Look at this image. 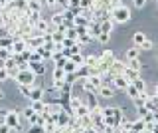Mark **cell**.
Wrapping results in <instances>:
<instances>
[{"label": "cell", "instance_id": "obj_55", "mask_svg": "<svg viewBox=\"0 0 158 133\" xmlns=\"http://www.w3.org/2000/svg\"><path fill=\"white\" fill-rule=\"evenodd\" d=\"M154 133H158V129H154Z\"/></svg>", "mask_w": 158, "mask_h": 133}, {"label": "cell", "instance_id": "obj_30", "mask_svg": "<svg viewBox=\"0 0 158 133\" xmlns=\"http://www.w3.org/2000/svg\"><path fill=\"white\" fill-rule=\"evenodd\" d=\"M52 78H53V80H65V72H63V68H53Z\"/></svg>", "mask_w": 158, "mask_h": 133}, {"label": "cell", "instance_id": "obj_26", "mask_svg": "<svg viewBox=\"0 0 158 133\" xmlns=\"http://www.w3.org/2000/svg\"><path fill=\"white\" fill-rule=\"evenodd\" d=\"M127 62V60H125ZM127 66L128 68H131V70H136V72H142V62L140 60H138V58H136V60H128L127 62Z\"/></svg>", "mask_w": 158, "mask_h": 133}, {"label": "cell", "instance_id": "obj_40", "mask_svg": "<svg viewBox=\"0 0 158 133\" xmlns=\"http://www.w3.org/2000/svg\"><path fill=\"white\" fill-rule=\"evenodd\" d=\"M10 80V73L6 68H0V82H8Z\"/></svg>", "mask_w": 158, "mask_h": 133}, {"label": "cell", "instance_id": "obj_12", "mask_svg": "<svg viewBox=\"0 0 158 133\" xmlns=\"http://www.w3.org/2000/svg\"><path fill=\"white\" fill-rule=\"evenodd\" d=\"M49 26H52V28H59V26H63V14H61V12L52 14V18H49Z\"/></svg>", "mask_w": 158, "mask_h": 133}, {"label": "cell", "instance_id": "obj_37", "mask_svg": "<svg viewBox=\"0 0 158 133\" xmlns=\"http://www.w3.org/2000/svg\"><path fill=\"white\" fill-rule=\"evenodd\" d=\"M18 90H20V93H22L26 100H30V90H32L30 86H18Z\"/></svg>", "mask_w": 158, "mask_h": 133}, {"label": "cell", "instance_id": "obj_53", "mask_svg": "<svg viewBox=\"0 0 158 133\" xmlns=\"http://www.w3.org/2000/svg\"><path fill=\"white\" fill-rule=\"evenodd\" d=\"M154 129H158V121H154Z\"/></svg>", "mask_w": 158, "mask_h": 133}, {"label": "cell", "instance_id": "obj_56", "mask_svg": "<svg viewBox=\"0 0 158 133\" xmlns=\"http://www.w3.org/2000/svg\"><path fill=\"white\" fill-rule=\"evenodd\" d=\"M12 133H16V131H14V129H12Z\"/></svg>", "mask_w": 158, "mask_h": 133}, {"label": "cell", "instance_id": "obj_2", "mask_svg": "<svg viewBox=\"0 0 158 133\" xmlns=\"http://www.w3.org/2000/svg\"><path fill=\"white\" fill-rule=\"evenodd\" d=\"M12 80L16 82V86H30V87H32V86H36L38 76L26 66V68H22V70H18V73L12 78Z\"/></svg>", "mask_w": 158, "mask_h": 133}, {"label": "cell", "instance_id": "obj_9", "mask_svg": "<svg viewBox=\"0 0 158 133\" xmlns=\"http://www.w3.org/2000/svg\"><path fill=\"white\" fill-rule=\"evenodd\" d=\"M91 76V68L85 66V64H81V66L77 68V72H75V78L77 80H85V78Z\"/></svg>", "mask_w": 158, "mask_h": 133}, {"label": "cell", "instance_id": "obj_25", "mask_svg": "<svg viewBox=\"0 0 158 133\" xmlns=\"http://www.w3.org/2000/svg\"><path fill=\"white\" fill-rule=\"evenodd\" d=\"M34 115H36V111H34V109H32L30 105H26V107L22 109V117H24V119H26L28 123L32 121V117H34Z\"/></svg>", "mask_w": 158, "mask_h": 133}, {"label": "cell", "instance_id": "obj_18", "mask_svg": "<svg viewBox=\"0 0 158 133\" xmlns=\"http://www.w3.org/2000/svg\"><path fill=\"white\" fill-rule=\"evenodd\" d=\"M12 44H14V36L12 34H6V36H2L0 38V48H12Z\"/></svg>", "mask_w": 158, "mask_h": 133}, {"label": "cell", "instance_id": "obj_13", "mask_svg": "<svg viewBox=\"0 0 158 133\" xmlns=\"http://www.w3.org/2000/svg\"><path fill=\"white\" fill-rule=\"evenodd\" d=\"M140 56V48L138 46H132V48H127V52H125V60H136V58Z\"/></svg>", "mask_w": 158, "mask_h": 133}, {"label": "cell", "instance_id": "obj_4", "mask_svg": "<svg viewBox=\"0 0 158 133\" xmlns=\"http://www.w3.org/2000/svg\"><path fill=\"white\" fill-rule=\"evenodd\" d=\"M128 83H131V82H128L123 73H118V76H111V86L115 87V90H123V91H125V87L128 86Z\"/></svg>", "mask_w": 158, "mask_h": 133}, {"label": "cell", "instance_id": "obj_29", "mask_svg": "<svg viewBox=\"0 0 158 133\" xmlns=\"http://www.w3.org/2000/svg\"><path fill=\"white\" fill-rule=\"evenodd\" d=\"M95 40H97L99 44H109V40H111V34H109V32H99Z\"/></svg>", "mask_w": 158, "mask_h": 133}, {"label": "cell", "instance_id": "obj_8", "mask_svg": "<svg viewBox=\"0 0 158 133\" xmlns=\"http://www.w3.org/2000/svg\"><path fill=\"white\" fill-rule=\"evenodd\" d=\"M52 62H53V68H63V64L67 62V58L63 56V52H53L52 54Z\"/></svg>", "mask_w": 158, "mask_h": 133}, {"label": "cell", "instance_id": "obj_46", "mask_svg": "<svg viewBox=\"0 0 158 133\" xmlns=\"http://www.w3.org/2000/svg\"><path fill=\"white\" fill-rule=\"evenodd\" d=\"M69 8H79V0H69Z\"/></svg>", "mask_w": 158, "mask_h": 133}, {"label": "cell", "instance_id": "obj_45", "mask_svg": "<svg viewBox=\"0 0 158 133\" xmlns=\"http://www.w3.org/2000/svg\"><path fill=\"white\" fill-rule=\"evenodd\" d=\"M8 111L10 109H0V123H4V117L8 115Z\"/></svg>", "mask_w": 158, "mask_h": 133}, {"label": "cell", "instance_id": "obj_22", "mask_svg": "<svg viewBox=\"0 0 158 133\" xmlns=\"http://www.w3.org/2000/svg\"><path fill=\"white\" fill-rule=\"evenodd\" d=\"M38 50V54L42 56V60L46 62V60H52V50L49 48H46V46H40V48H36Z\"/></svg>", "mask_w": 158, "mask_h": 133}, {"label": "cell", "instance_id": "obj_31", "mask_svg": "<svg viewBox=\"0 0 158 133\" xmlns=\"http://www.w3.org/2000/svg\"><path fill=\"white\" fill-rule=\"evenodd\" d=\"M89 82H91L93 86L97 87V90L103 86V83H105V82H103V76H89Z\"/></svg>", "mask_w": 158, "mask_h": 133}, {"label": "cell", "instance_id": "obj_7", "mask_svg": "<svg viewBox=\"0 0 158 133\" xmlns=\"http://www.w3.org/2000/svg\"><path fill=\"white\" fill-rule=\"evenodd\" d=\"M49 20H46V18H40V20L34 24V30H36L38 34H46V32H49Z\"/></svg>", "mask_w": 158, "mask_h": 133}, {"label": "cell", "instance_id": "obj_44", "mask_svg": "<svg viewBox=\"0 0 158 133\" xmlns=\"http://www.w3.org/2000/svg\"><path fill=\"white\" fill-rule=\"evenodd\" d=\"M42 2H44V6H49V8L56 6V0H42Z\"/></svg>", "mask_w": 158, "mask_h": 133}, {"label": "cell", "instance_id": "obj_50", "mask_svg": "<svg viewBox=\"0 0 158 133\" xmlns=\"http://www.w3.org/2000/svg\"><path fill=\"white\" fill-rule=\"evenodd\" d=\"M154 95H158V83L154 86Z\"/></svg>", "mask_w": 158, "mask_h": 133}, {"label": "cell", "instance_id": "obj_57", "mask_svg": "<svg viewBox=\"0 0 158 133\" xmlns=\"http://www.w3.org/2000/svg\"><path fill=\"white\" fill-rule=\"evenodd\" d=\"M156 2H158V0H156Z\"/></svg>", "mask_w": 158, "mask_h": 133}, {"label": "cell", "instance_id": "obj_39", "mask_svg": "<svg viewBox=\"0 0 158 133\" xmlns=\"http://www.w3.org/2000/svg\"><path fill=\"white\" fill-rule=\"evenodd\" d=\"M28 133H46V129H44V125H30Z\"/></svg>", "mask_w": 158, "mask_h": 133}, {"label": "cell", "instance_id": "obj_35", "mask_svg": "<svg viewBox=\"0 0 158 133\" xmlns=\"http://www.w3.org/2000/svg\"><path fill=\"white\" fill-rule=\"evenodd\" d=\"M138 48H140V50H146V52H148V50H152V48H154V42H152V40H148V38H146V40L142 42Z\"/></svg>", "mask_w": 158, "mask_h": 133}, {"label": "cell", "instance_id": "obj_10", "mask_svg": "<svg viewBox=\"0 0 158 133\" xmlns=\"http://www.w3.org/2000/svg\"><path fill=\"white\" fill-rule=\"evenodd\" d=\"M42 97H44V87L42 86H32V90H30V101L42 100Z\"/></svg>", "mask_w": 158, "mask_h": 133}, {"label": "cell", "instance_id": "obj_15", "mask_svg": "<svg viewBox=\"0 0 158 133\" xmlns=\"http://www.w3.org/2000/svg\"><path fill=\"white\" fill-rule=\"evenodd\" d=\"M61 14H63V24H65V26H73V20H75V12L69 8V10H63Z\"/></svg>", "mask_w": 158, "mask_h": 133}, {"label": "cell", "instance_id": "obj_34", "mask_svg": "<svg viewBox=\"0 0 158 133\" xmlns=\"http://www.w3.org/2000/svg\"><path fill=\"white\" fill-rule=\"evenodd\" d=\"M77 40H73V38H67V36H63V40H61V46L63 48H71V46H75Z\"/></svg>", "mask_w": 158, "mask_h": 133}, {"label": "cell", "instance_id": "obj_43", "mask_svg": "<svg viewBox=\"0 0 158 133\" xmlns=\"http://www.w3.org/2000/svg\"><path fill=\"white\" fill-rule=\"evenodd\" d=\"M0 133H12V129H10L6 123H0Z\"/></svg>", "mask_w": 158, "mask_h": 133}, {"label": "cell", "instance_id": "obj_20", "mask_svg": "<svg viewBox=\"0 0 158 133\" xmlns=\"http://www.w3.org/2000/svg\"><path fill=\"white\" fill-rule=\"evenodd\" d=\"M77 64L75 62H71V60H69V58H67V62L65 64H63V72H65V73H75L77 72Z\"/></svg>", "mask_w": 158, "mask_h": 133}, {"label": "cell", "instance_id": "obj_21", "mask_svg": "<svg viewBox=\"0 0 158 133\" xmlns=\"http://www.w3.org/2000/svg\"><path fill=\"white\" fill-rule=\"evenodd\" d=\"M144 40H146L144 32H135V34H132V46H140Z\"/></svg>", "mask_w": 158, "mask_h": 133}, {"label": "cell", "instance_id": "obj_54", "mask_svg": "<svg viewBox=\"0 0 158 133\" xmlns=\"http://www.w3.org/2000/svg\"><path fill=\"white\" fill-rule=\"evenodd\" d=\"M111 2H113V4H118V0H111Z\"/></svg>", "mask_w": 158, "mask_h": 133}, {"label": "cell", "instance_id": "obj_42", "mask_svg": "<svg viewBox=\"0 0 158 133\" xmlns=\"http://www.w3.org/2000/svg\"><path fill=\"white\" fill-rule=\"evenodd\" d=\"M56 133H71V127H69V125H65V127H57Z\"/></svg>", "mask_w": 158, "mask_h": 133}, {"label": "cell", "instance_id": "obj_38", "mask_svg": "<svg viewBox=\"0 0 158 133\" xmlns=\"http://www.w3.org/2000/svg\"><path fill=\"white\" fill-rule=\"evenodd\" d=\"M14 54L8 50V48H0V58H2V60H8V58H12Z\"/></svg>", "mask_w": 158, "mask_h": 133}, {"label": "cell", "instance_id": "obj_32", "mask_svg": "<svg viewBox=\"0 0 158 133\" xmlns=\"http://www.w3.org/2000/svg\"><path fill=\"white\" fill-rule=\"evenodd\" d=\"M144 125H146V123H144L142 117H138V119L132 121V129H135V131H142V129H144Z\"/></svg>", "mask_w": 158, "mask_h": 133}, {"label": "cell", "instance_id": "obj_3", "mask_svg": "<svg viewBox=\"0 0 158 133\" xmlns=\"http://www.w3.org/2000/svg\"><path fill=\"white\" fill-rule=\"evenodd\" d=\"M4 123H6V125L10 127V129L18 131V129H20V125H22V115H20L18 111L10 109V111H8V115L4 117Z\"/></svg>", "mask_w": 158, "mask_h": 133}, {"label": "cell", "instance_id": "obj_28", "mask_svg": "<svg viewBox=\"0 0 158 133\" xmlns=\"http://www.w3.org/2000/svg\"><path fill=\"white\" fill-rule=\"evenodd\" d=\"M125 91H127V95L131 97V100H135V97L138 95V93H140V91H138V90H136L135 86H132V83H128V86L125 87Z\"/></svg>", "mask_w": 158, "mask_h": 133}, {"label": "cell", "instance_id": "obj_41", "mask_svg": "<svg viewBox=\"0 0 158 133\" xmlns=\"http://www.w3.org/2000/svg\"><path fill=\"white\" fill-rule=\"evenodd\" d=\"M146 4V0H132V6L135 8H142Z\"/></svg>", "mask_w": 158, "mask_h": 133}, {"label": "cell", "instance_id": "obj_49", "mask_svg": "<svg viewBox=\"0 0 158 133\" xmlns=\"http://www.w3.org/2000/svg\"><path fill=\"white\" fill-rule=\"evenodd\" d=\"M0 68H6V60H2V58H0Z\"/></svg>", "mask_w": 158, "mask_h": 133}, {"label": "cell", "instance_id": "obj_27", "mask_svg": "<svg viewBox=\"0 0 158 133\" xmlns=\"http://www.w3.org/2000/svg\"><path fill=\"white\" fill-rule=\"evenodd\" d=\"M79 10L91 12L93 10V0H79Z\"/></svg>", "mask_w": 158, "mask_h": 133}, {"label": "cell", "instance_id": "obj_33", "mask_svg": "<svg viewBox=\"0 0 158 133\" xmlns=\"http://www.w3.org/2000/svg\"><path fill=\"white\" fill-rule=\"evenodd\" d=\"M69 60H71V62H75L77 66H81V64H85V56H83V54L79 52V54H73V56L69 58Z\"/></svg>", "mask_w": 158, "mask_h": 133}, {"label": "cell", "instance_id": "obj_47", "mask_svg": "<svg viewBox=\"0 0 158 133\" xmlns=\"http://www.w3.org/2000/svg\"><path fill=\"white\" fill-rule=\"evenodd\" d=\"M83 133H99V131L95 129V127H85V131H83Z\"/></svg>", "mask_w": 158, "mask_h": 133}, {"label": "cell", "instance_id": "obj_14", "mask_svg": "<svg viewBox=\"0 0 158 133\" xmlns=\"http://www.w3.org/2000/svg\"><path fill=\"white\" fill-rule=\"evenodd\" d=\"M89 111H91V109H89L85 103H79L75 109H71V115H75V117H83V115H89Z\"/></svg>", "mask_w": 158, "mask_h": 133}, {"label": "cell", "instance_id": "obj_6", "mask_svg": "<svg viewBox=\"0 0 158 133\" xmlns=\"http://www.w3.org/2000/svg\"><path fill=\"white\" fill-rule=\"evenodd\" d=\"M28 68L36 73L38 78L46 76V66H44V62H28Z\"/></svg>", "mask_w": 158, "mask_h": 133}, {"label": "cell", "instance_id": "obj_48", "mask_svg": "<svg viewBox=\"0 0 158 133\" xmlns=\"http://www.w3.org/2000/svg\"><path fill=\"white\" fill-rule=\"evenodd\" d=\"M140 133H154V129H148V127H144V129H142Z\"/></svg>", "mask_w": 158, "mask_h": 133}, {"label": "cell", "instance_id": "obj_11", "mask_svg": "<svg viewBox=\"0 0 158 133\" xmlns=\"http://www.w3.org/2000/svg\"><path fill=\"white\" fill-rule=\"evenodd\" d=\"M113 60H115V52H113V50H109V48H107V50H103V54L99 56V62L109 64V66H111V62H113Z\"/></svg>", "mask_w": 158, "mask_h": 133}, {"label": "cell", "instance_id": "obj_51", "mask_svg": "<svg viewBox=\"0 0 158 133\" xmlns=\"http://www.w3.org/2000/svg\"><path fill=\"white\" fill-rule=\"evenodd\" d=\"M2 97H4V91H2V87H0V100H2Z\"/></svg>", "mask_w": 158, "mask_h": 133}, {"label": "cell", "instance_id": "obj_16", "mask_svg": "<svg viewBox=\"0 0 158 133\" xmlns=\"http://www.w3.org/2000/svg\"><path fill=\"white\" fill-rule=\"evenodd\" d=\"M30 107H32L36 113H42V111L48 107V103L44 101V100H36V101H30Z\"/></svg>", "mask_w": 158, "mask_h": 133}, {"label": "cell", "instance_id": "obj_23", "mask_svg": "<svg viewBox=\"0 0 158 133\" xmlns=\"http://www.w3.org/2000/svg\"><path fill=\"white\" fill-rule=\"evenodd\" d=\"M97 62H99V56H95V54H89V56H85V66L95 68V70H97Z\"/></svg>", "mask_w": 158, "mask_h": 133}, {"label": "cell", "instance_id": "obj_52", "mask_svg": "<svg viewBox=\"0 0 158 133\" xmlns=\"http://www.w3.org/2000/svg\"><path fill=\"white\" fill-rule=\"evenodd\" d=\"M127 133H140V131H135V129H131V131H127Z\"/></svg>", "mask_w": 158, "mask_h": 133}, {"label": "cell", "instance_id": "obj_36", "mask_svg": "<svg viewBox=\"0 0 158 133\" xmlns=\"http://www.w3.org/2000/svg\"><path fill=\"white\" fill-rule=\"evenodd\" d=\"M28 62H44L42 56L38 54V50H30V60Z\"/></svg>", "mask_w": 158, "mask_h": 133}, {"label": "cell", "instance_id": "obj_1", "mask_svg": "<svg viewBox=\"0 0 158 133\" xmlns=\"http://www.w3.org/2000/svg\"><path fill=\"white\" fill-rule=\"evenodd\" d=\"M111 18H113L115 24H127L132 18L131 8H128L127 4H115V6L111 8Z\"/></svg>", "mask_w": 158, "mask_h": 133}, {"label": "cell", "instance_id": "obj_24", "mask_svg": "<svg viewBox=\"0 0 158 133\" xmlns=\"http://www.w3.org/2000/svg\"><path fill=\"white\" fill-rule=\"evenodd\" d=\"M131 83H132V86H135V87H136V90H138V91H146V82H144V80H142V78H140V76H138V78H136V80H132Z\"/></svg>", "mask_w": 158, "mask_h": 133}, {"label": "cell", "instance_id": "obj_5", "mask_svg": "<svg viewBox=\"0 0 158 133\" xmlns=\"http://www.w3.org/2000/svg\"><path fill=\"white\" fill-rule=\"evenodd\" d=\"M97 95L105 97V100H111V97H115V87L109 86V83H103V86L97 90Z\"/></svg>", "mask_w": 158, "mask_h": 133}, {"label": "cell", "instance_id": "obj_19", "mask_svg": "<svg viewBox=\"0 0 158 133\" xmlns=\"http://www.w3.org/2000/svg\"><path fill=\"white\" fill-rule=\"evenodd\" d=\"M123 76H125L128 82H132V80H136V78L140 76V72H136V70H131V68L127 66V68H125V72H123Z\"/></svg>", "mask_w": 158, "mask_h": 133}, {"label": "cell", "instance_id": "obj_17", "mask_svg": "<svg viewBox=\"0 0 158 133\" xmlns=\"http://www.w3.org/2000/svg\"><path fill=\"white\" fill-rule=\"evenodd\" d=\"M113 28H115V22H113V18H105V20H101V32H113Z\"/></svg>", "mask_w": 158, "mask_h": 133}]
</instances>
